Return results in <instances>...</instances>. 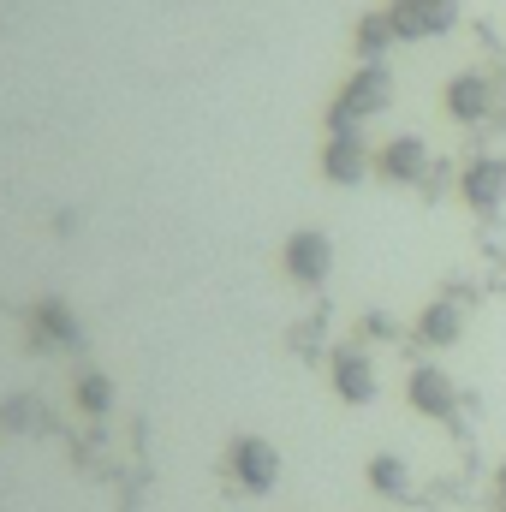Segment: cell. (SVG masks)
I'll return each instance as SVG.
<instances>
[{
  "mask_svg": "<svg viewBox=\"0 0 506 512\" xmlns=\"http://www.w3.org/2000/svg\"><path fill=\"white\" fill-rule=\"evenodd\" d=\"M393 108V72H387V60H358V72L334 90V102H328V131L334 126H364V120H376Z\"/></svg>",
  "mask_w": 506,
  "mask_h": 512,
  "instance_id": "cell-1",
  "label": "cell"
},
{
  "mask_svg": "<svg viewBox=\"0 0 506 512\" xmlns=\"http://www.w3.org/2000/svg\"><path fill=\"white\" fill-rule=\"evenodd\" d=\"M227 477H233L245 495H268V489L280 483V453H274V441H262V435H233V447H227Z\"/></svg>",
  "mask_w": 506,
  "mask_h": 512,
  "instance_id": "cell-2",
  "label": "cell"
},
{
  "mask_svg": "<svg viewBox=\"0 0 506 512\" xmlns=\"http://www.w3.org/2000/svg\"><path fill=\"white\" fill-rule=\"evenodd\" d=\"M387 24L399 42H429L459 24V0H387Z\"/></svg>",
  "mask_w": 506,
  "mask_h": 512,
  "instance_id": "cell-3",
  "label": "cell"
},
{
  "mask_svg": "<svg viewBox=\"0 0 506 512\" xmlns=\"http://www.w3.org/2000/svg\"><path fill=\"white\" fill-rule=\"evenodd\" d=\"M370 173H376V155H370L364 131L358 126L328 131V143H322V179H334V185H364Z\"/></svg>",
  "mask_w": 506,
  "mask_h": 512,
  "instance_id": "cell-4",
  "label": "cell"
},
{
  "mask_svg": "<svg viewBox=\"0 0 506 512\" xmlns=\"http://www.w3.org/2000/svg\"><path fill=\"white\" fill-rule=\"evenodd\" d=\"M405 399H411V411H417V417L447 423V417L459 411V382H453L441 364H417V370L405 376Z\"/></svg>",
  "mask_w": 506,
  "mask_h": 512,
  "instance_id": "cell-5",
  "label": "cell"
},
{
  "mask_svg": "<svg viewBox=\"0 0 506 512\" xmlns=\"http://www.w3.org/2000/svg\"><path fill=\"white\" fill-rule=\"evenodd\" d=\"M376 179L387 185H423L429 179V143L417 131H399L376 149Z\"/></svg>",
  "mask_w": 506,
  "mask_h": 512,
  "instance_id": "cell-6",
  "label": "cell"
},
{
  "mask_svg": "<svg viewBox=\"0 0 506 512\" xmlns=\"http://www.w3.org/2000/svg\"><path fill=\"white\" fill-rule=\"evenodd\" d=\"M280 262H286V274H292L298 286H322V280L334 274V239H328V233H316V227H304V233H292V239H286Z\"/></svg>",
  "mask_w": 506,
  "mask_h": 512,
  "instance_id": "cell-7",
  "label": "cell"
},
{
  "mask_svg": "<svg viewBox=\"0 0 506 512\" xmlns=\"http://www.w3.org/2000/svg\"><path fill=\"white\" fill-rule=\"evenodd\" d=\"M328 382L340 393V405H370L376 399V358L364 352V346H340L334 352V364H328Z\"/></svg>",
  "mask_w": 506,
  "mask_h": 512,
  "instance_id": "cell-8",
  "label": "cell"
},
{
  "mask_svg": "<svg viewBox=\"0 0 506 512\" xmlns=\"http://www.w3.org/2000/svg\"><path fill=\"white\" fill-rule=\"evenodd\" d=\"M441 108H447L453 126H483V120L495 114V84H489L483 72H459V78H447Z\"/></svg>",
  "mask_w": 506,
  "mask_h": 512,
  "instance_id": "cell-9",
  "label": "cell"
},
{
  "mask_svg": "<svg viewBox=\"0 0 506 512\" xmlns=\"http://www.w3.org/2000/svg\"><path fill=\"white\" fill-rule=\"evenodd\" d=\"M459 197H465L477 215H501V203H506V155H477V161L459 173Z\"/></svg>",
  "mask_w": 506,
  "mask_h": 512,
  "instance_id": "cell-10",
  "label": "cell"
},
{
  "mask_svg": "<svg viewBox=\"0 0 506 512\" xmlns=\"http://www.w3.org/2000/svg\"><path fill=\"white\" fill-rule=\"evenodd\" d=\"M459 334H465V310H459V298H429V304L417 310V340H423V346L447 352V346H459Z\"/></svg>",
  "mask_w": 506,
  "mask_h": 512,
  "instance_id": "cell-11",
  "label": "cell"
},
{
  "mask_svg": "<svg viewBox=\"0 0 506 512\" xmlns=\"http://www.w3.org/2000/svg\"><path fill=\"white\" fill-rule=\"evenodd\" d=\"M393 42H399V36H393V24H387V6H381V12H364V18L352 24V48H358V60H387Z\"/></svg>",
  "mask_w": 506,
  "mask_h": 512,
  "instance_id": "cell-12",
  "label": "cell"
},
{
  "mask_svg": "<svg viewBox=\"0 0 506 512\" xmlns=\"http://www.w3.org/2000/svg\"><path fill=\"white\" fill-rule=\"evenodd\" d=\"M364 477H370V489H376V495H387V501H399V495L411 489V465H405L399 453H376Z\"/></svg>",
  "mask_w": 506,
  "mask_h": 512,
  "instance_id": "cell-13",
  "label": "cell"
},
{
  "mask_svg": "<svg viewBox=\"0 0 506 512\" xmlns=\"http://www.w3.org/2000/svg\"><path fill=\"white\" fill-rule=\"evenodd\" d=\"M364 334L370 340H393V316H364Z\"/></svg>",
  "mask_w": 506,
  "mask_h": 512,
  "instance_id": "cell-14",
  "label": "cell"
},
{
  "mask_svg": "<svg viewBox=\"0 0 506 512\" xmlns=\"http://www.w3.org/2000/svg\"><path fill=\"white\" fill-rule=\"evenodd\" d=\"M495 501H501V512H506V459H501V471H495Z\"/></svg>",
  "mask_w": 506,
  "mask_h": 512,
  "instance_id": "cell-15",
  "label": "cell"
}]
</instances>
